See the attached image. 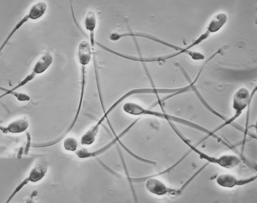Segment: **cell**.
<instances>
[{"label": "cell", "mask_w": 257, "mask_h": 203, "mask_svg": "<svg viewBox=\"0 0 257 203\" xmlns=\"http://www.w3.org/2000/svg\"><path fill=\"white\" fill-rule=\"evenodd\" d=\"M53 61L52 55L46 52L41 55L37 61L34 66L32 71L36 75L44 72L51 66Z\"/></svg>", "instance_id": "obj_5"}, {"label": "cell", "mask_w": 257, "mask_h": 203, "mask_svg": "<svg viewBox=\"0 0 257 203\" xmlns=\"http://www.w3.org/2000/svg\"><path fill=\"white\" fill-rule=\"evenodd\" d=\"M63 146L65 149L67 151L71 152L76 151L78 146L77 141L73 137H68L64 141Z\"/></svg>", "instance_id": "obj_11"}, {"label": "cell", "mask_w": 257, "mask_h": 203, "mask_svg": "<svg viewBox=\"0 0 257 203\" xmlns=\"http://www.w3.org/2000/svg\"><path fill=\"white\" fill-rule=\"evenodd\" d=\"M6 90L7 91L6 93H5V95L9 93L12 94L16 97L18 99L19 101H28L30 100V97L24 93H15V92H14L13 91H11L9 90Z\"/></svg>", "instance_id": "obj_15"}, {"label": "cell", "mask_w": 257, "mask_h": 203, "mask_svg": "<svg viewBox=\"0 0 257 203\" xmlns=\"http://www.w3.org/2000/svg\"><path fill=\"white\" fill-rule=\"evenodd\" d=\"M256 89L255 87L252 92L250 93L246 87H242L235 91L232 99V106L234 114L231 117L226 120L224 123L217 128L215 131L231 124L241 115L243 111L251 104L253 95Z\"/></svg>", "instance_id": "obj_1"}, {"label": "cell", "mask_w": 257, "mask_h": 203, "mask_svg": "<svg viewBox=\"0 0 257 203\" xmlns=\"http://www.w3.org/2000/svg\"><path fill=\"white\" fill-rule=\"evenodd\" d=\"M78 58L81 66L86 67L91 59L92 51L88 41H82L79 43L78 48Z\"/></svg>", "instance_id": "obj_4"}, {"label": "cell", "mask_w": 257, "mask_h": 203, "mask_svg": "<svg viewBox=\"0 0 257 203\" xmlns=\"http://www.w3.org/2000/svg\"><path fill=\"white\" fill-rule=\"evenodd\" d=\"M35 75L36 74L33 72H32L27 75L17 85L9 90L11 91H14L21 87L24 86L32 80L34 78Z\"/></svg>", "instance_id": "obj_12"}, {"label": "cell", "mask_w": 257, "mask_h": 203, "mask_svg": "<svg viewBox=\"0 0 257 203\" xmlns=\"http://www.w3.org/2000/svg\"><path fill=\"white\" fill-rule=\"evenodd\" d=\"M145 186L150 193L158 195H162L171 192H174V189H170L160 180L152 177H145Z\"/></svg>", "instance_id": "obj_3"}, {"label": "cell", "mask_w": 257, "mask_h": 203, "mask_svg": "<svg viewBox=\"0 0 257 203\" xmlns=\"http://www.w3.org/2000/svg\"><path fill=\"white\" fill-rule=\"evenodd\" d=\"M29 19L35 20L33 14L30 11H29L28 13L17 23L8 35V38L10 39L16 31Z\"/></svg>", "instance_id": "obj_10"}, {"label": "cell", "mask_w": 257, "mask_h": 203, "mask_svg": "<svg viewBox=\"0 0 257 203\" xmlns=\"http://www.w3.org/2000/svg\"><path fill=\"white\" fill-rule=\"evenodd\" d=\"M122 109L126 113L134 116L148 115L162 118L163 113L160 112L145 109L139 104L133 102L125 103Z\"/></svg>", "instance_id": "obj_2"}, {"label": "cell", "mask_w": 257, "mask_h": 203, "mask_svg": "<svg viewBox=\"0 0 257 203\" xmlns=\"http://www.w3.org/2000/svg\"><path fill=\"white\" fill-rule=\"evenodd\" d=\"M253 178L245 180H237L233 175L228 174L220 175L216 178V182L220 186L225 187H232L237 185H242L252 181Z\"/></svg>", "instance_id": "obj_6"}, {"label": "cell", "mask_w": 257, "mask_h": 203, "mask_svg": "<svg viewBox=\"0 0 257 203\" xmlns=\"http://www.w3.org/2000/svg\"><path fill=\"white\" fill-rule=\"evenodd\" d=\"M84 24L86 29L89 32L91 46L93 47L94 30L96 26V17L93 11H89L87 12L85 18Z\"/></svg>", "instance_id": "obj_7"}, {"label": "cell", "mask_w": 257, "mask_h": 203, "mask_svg": "<svg viewBox=\"0 0 257 203\" xmlns=\"http://www.w3.org/2000/svg\"><path fill=\"white\" fill-rule=\"evenodd\" d=\"M227 18L224 13H220L216 15L209 23L207 31L210 33L218 31L226 24Z\"/></svg>", "instance_id": "obj_9"}, {"label": "cell", "mask_w": 257, "mask_h": 203, "mask_svg": "<svg viewBox=\"0 0 257 203\" xmlns=\"http://www.w3.org/2000/svg\"><path fill=\"white\" fill-rule=\"evenodd\" d=\"M38 167L34 169L31 172L30 175L31 181L34 182L40 179L46 172V170L42 171Z\"/></svg>", "instance_id": "obj_13"}, {"label": "cell", "mask_w": 257, "mask_h": 203, "mask_svg": "<svg viewBox=\"0 0 257 203\" xmlns=\"http://www.w3.org/2000/svg\"><path fill=\"white\" fill-rule=\"evenodd\" d=\"M28 122L24 119H20L14 120L10 123L8 126L3 129L5 133H18L22 132L28 128Z\"/></svg>", "instance_id": "obj_8"}, {"label": "cell", "mask_w": 257, "mask_h": 203, "mask_svg": "<svg viewBox=\"0 0 257 203\" xmlns=\"http://www.w3.org/2000/svg\"><path fill=\"white\" fill-rule=\"evenodd\" d=\"M148 39L149 40L161 44L164 46L168 47L169 48L173 49L177 51L179 50L180 49V46L169 43L151 34L149 35L148 36Z\"/></svg>", "instance_id": "obj_14"}]
</instances>
